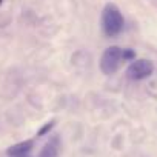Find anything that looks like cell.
I'll use <instances>...</instances> for the list:
<instances>
[{
	"label": "cell",
	"mask_w": 157,
	"mask_h": 157,
	"mask_svg": "<svg viewBox=\"0 0 157 157\" xmlns=\"http://www.w3.org/2000/svg\"><path fill=\"white\" fill-rule=\"evenodd\" d=\"M123 26H125V20H123L120 10L116 5L108 3L102 11V29H103V33L108 37H116L123 31Z\"/></svg>",
	"instance_id": "cell-1"
},
{
	"label": "cell",
	"mask_w": 157,
	"mask_h": 157,
	"mask_svg": "<svg viewBox=\"0 0 157 157\" xmlns=\"http://www.w3.org/2000/svg\"><path fill=\"white\" fill-rule=\"evenodd\" d=\"M52 126H54V122H51V123L45 125V126H43V128H42V129L39 131V136H43V134H45V132H48V131H49V129H51Z\"/></svg>",
	"instance_id": "cell-6"
},
{
	"label": "cell",
	"mask_w": 157,
	"mask_h": 157,
	"mask_svg": "<svg viewBox=\"0 0 157 157\" xmlns=\"http://www.w3.org/2000/svg\"><path fill=\"white\" fill-rule=\"evenodd\" d=\"M59 154H60V139L54 136L52 139H49V142L45 143L37 157H59Z\"/></svg>",
	"instance_id": "cell-4"
},
{
	"label": "cell",
	"mask_w": 157,
	"mask_h": 157,
	"mask_svg": "<svg viewBox=\"0 0 157 157\" xmlns=\"http://www.w3.org/2000/svg\"><path fill=\"white\" fill-rule=\"evenodd\" d=\"M123 62V49L119 46H109L103 51L102 59H100V69L103 74L111 75L117 72Z\"/></svg>",
	"instance_id": "cell-2"
},
{
	"label": "cell",
	"mask_w": 157,
	"mask_h": 157,
	"mask_svg": "<svg viewBox=\"0 0 157 157\" xmlns=\"http://www.w3.org/2000/svg\"><path fill=\"white\" fill-rule=\"evenodd\" d=\"M154 71V65L152 62L146 60V59H140V60H134L129 66H128V77L131 80H143V78L149 77Z\"/></svg>",
	"instance_id": "cell-3"
},
{
	"label": "cell",
	"mask_w": 157,
	"mask_h": 157,
	"mask_svg": "<svg viewBox=\"0 0 157 157\" xmlns=\"http://www.w3.org/2000/svg\"><path fill=\"white\" fill-rule=\"evenodd\" d=\"M33 140H25V142H20L17 145H13L11 148H8L6 154L10 157H26L29 154V151L33 149Z\"/></svg>",
	"instance_id": "cell-5"
},
{
	"label": "cell",
	"mask_w": 157,
	"mask_h": 157,
	"mask_svg": "<svg viewBox=\"0 0 157 157\" xmlns=\"http://www.w3.org/2000/svg\"><path fill=\"white\" fill-rule=\"evenodd\" d=\"M0 3H2V0H0Z\"/></svg>",
	"instance_id": "cell-8"
},
{
	"label": "cell",
	"mask_w": 157,
	"mask_h": 157,
	"mask_svg": "<svg viewBox=\"0 0 157 157\" xmlns=\"http://www.w3.org/2000/svg\"><path fill=\"white\" fill-rule=\"evenodd\" d=\"M128 59H134V52L129 49H123V60H128Z\"/></svg>",
	"instance_id": "cell-7"
}]
</instances>
